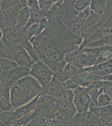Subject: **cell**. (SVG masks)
I'll list each match as a JSON object with an SVG mask.
<instances>
[{
    "instance_id": "cell-8",
    "label": "cell",
    "mask_w": 112,
    "mask_h": 126,
    "mask_svg": "<svg viewBox=\"0 0 112 126\" xmlns=\"http://www.w3.org/2000/svg\"><path fill=\"white\" fill-rule=\"evenodd\" d=\"M67 126H102L99 117L87 111L76 113L69 122Z\"/></svg>"
},
{
    "instance_id": "cell-20",
    "label": "cell",
    "mask_w": 112,
    "mask_h": 126,
    "mask_svg": "<svg viewBox=\"0 0 112 126\" xmlns=\"http://www.w3.org/2000/svg\"><path fill=\"white\" fill-rule=\"evenodd\" d=\"M98 102L99 107H102L112 105V98L109 94L102 93L98 95Z\"/></svg>"
},
{
    "instance_id": "cell-32",
    "label": "cell",
    "mask_w": 112,
    "mask_h": 126,
    "mask_svg": "<svg viewBox=\"0 0 112 126\" xmlns=\"http://www.w3.org/2000/svg\"><path fill=\"white\" fill-rule=\"evenodd\" d=\"M3 58V50H2V45L1 40L0 39V59Z\"/></svg>"
},
{
    "instance_id": "cell-24",
    "label": "cell",
    "mask_w": 112,
    "mask_h": 126,
    "mask_svg": "<svg viewBox=\"0 0 112 126\" xmlns=\"http://www.w3.org/2000/svg\"><path fill=\"white\" fill-rule=\"evenodd\" d=\"M91 1L89 0H75L74 5V8L75 11L78 12H82L90 6Z\"/></svg>"
},
{
    "instance_id": "cell-26",
    "label": "cell",
    "mask_w": 112,
    "mask_h": 126,
    "mask_svg": "<svg viewBox=\"0 0 112 126\" xmlns=\"http://www.w3.org/2000/svg\"><path fill=\"white\" fill-rule=\"evenodd\" d=\"M49 25V20L47 17H44L41 19V21L38 23V27L37 33L36 36H38L41 34L44 31Z\"/></svg>"
},
{
    "instance_id": "cell-12",
    "label": "cell",
    "mask_w": 112,
    "mask_h": 126,
    "mask_svg": "<svg viewBox=\"0 0 112 126\" xmlns=\"http://www.w3.org/2000/svg\"><path fill=\"white\" fill-rule=\"evenodd\" d=\"M97 24L112 26V0H107L105 11Z\"/></svg>"
},
{
    "instance_id": "cell-31",
    "label": "cell",
    "mask_w": 112,
    "mask_h": 126,
    "mask_svg": "<svg viewBox=\"0 0 112 126\" xmlns=\"http://www.w3.org/2000/svg\"><path fill=\"white\" fill-rule=\"evenodd\" d=\"M101 80H103V81H107L112 82V74L105 75L102 78Z\"/></svg>"
},
{
    "instance_id": "cell-15",
    "label": "cell",
    "mask_w": 112,
    "mask_h": 126,
    "mask_svg": "<svg viewBox=\"0 0 112 126\" xmlns=\"http://www.w3.org/2000/svg\"><path fill=\"white\" fill-rule=\"evenodd\" d=\"M47 13L43 12L41 10H31L30 12V17L28 22L24 28L27 30L28 27L35 24H38L41 19L46 17Z\"/></svg>"
},
{
    "instance_id": "cell-18",
    "label": "cell",
    "mask_w": 112,
    "mask_h": 126,
    "mask_svg": "<svg viewBox=\"0 0 112 126\" xmlns=\"http://www.w3.org/2000/svg\"><path fill=\"white\" fill-rule=\"evenodd\" d=\"M20 44L23 46L34 62H38L39 61L37 52H36L29 40L27 39H24L21 42Z\"/></svg>"
},
{
    "instance_id": "cell-7",
    "label": "cell",
    "mask_w": 112,
    "mask_h": 126,
    "mask_svg": "<svg viewBox=\"0 0 112 126\" xmlns=\"http://www.w3.org/2000/svg\"><path fill=\"white\" fill-rule=\"evenodd\" d=\"M73 103L77 113H83L88 111L91 97L86 87H78L73 90Z\"/></svg>"
},
{
    "instance_id": "cell-2",
    "label": "cell",
    "mask_w": 112,
    "mask_h": 126,
    "mask_svg": "<svg viewBox=\"0 0 112 126\" xmlns=\"http://www.w3.org/2000/svg\"><path fill=\"white\" fill-rule=\"evenodd\" d=\"M71 119L60 109L57 98L37 105L26 126H67Z\"/></svg>"
},
{
    "instance_id": "cell-33",
    "label": "cell",
    "mask_w": 112,
    "mask_h": 126,
    "mask_svg": "<svg viewBox=\"0 0 112 126\" xmlns=\"http://www.w3.org/2000/svg\"><path fill=\"white\" fill-rule=\"evenodd\" d=\"M2 37V32L1 29L0 28V39Z\"/></svg>"
},
{
    "instance_id": "cell-14",
    "label": "cell",
    "mask_w": 112,
    "mask_h": 126,
    "mask_svg": "<svg viewBox=\"0 0 112 126\" xmlns=\"http://www.w3.org/2000/svg\"><path fill=\"white\" fill-rule=\"evenodd\" d=\"M39 95L29 103L13 110L18 119L25 115L28 114L34 110L37 105V101Z\"/></svg>"
},
{
    "instance_id": "cell-3",
    "label": "cell",
    "mask_w": 112,
    "mask_h": 126,
    "mask_svg": "<svg viewBox=\"0 0 112 126\" xmlns=\"http://www.w3.org/2000/svg\"><path fill=\"white\" fill-rule=\"evenodd\" d=\"M42 90V86L30 75L20 79L10 91L13 110L31 102L41 94Z\"/></svg>"
},
{
    "instance_id": "cell-4",
    "label": "cell",
    "mask_w": 112,
    "mask_h": 126,
    "mask_svg": "<svg viewBox=\"0 0 112 126\" xmlns=\"http://www.w3.org/2000/svg\"><path fill=\"white\" fill-rule=\"evenodd\" d=\"M0 40L3 58L15 62L18 66L28 68L35 62L21 45L10 41L3 37Z\"/></svg>"
},
{
    "instance_id": "cell-34",
    "label": "cell",
    "mask_w": 112,
    "mask_h": 126,
    "mask_svg": "<svg viewBox=\"0 0 112 126\" xmlns=\"http://www.w3.org/2000/svg\"><path fill=\"white\" fill-rule=\"evenodd\" d=\"M2 1H3V0H0V11H1V9Z\"/></svg>"
},
{
    "instance_id": "cell-22",
    "label": "cell",
    "mask_w": 112,
    "mask_h": 126,
    "mask_svg": "<svg viewBox=\"0 0 112 126\" xmlns=\"http://www.w3.org/2000/svg\"><path fill=\"white\" fill-rule=\"evenodd\" d=\"M52 75L47 73H43L41 75L36 76L35 78L43 88L45 87L50 83L52 78Z\"/></svg>"
},
{
    "instance_id": "cell-21",
    "label": "cell",
    "mask_w": 112,
    "mask_h": 126,
    "mask_svg": "<svg viewBox=\"0 0 112 126\" xmlns=\"http://www.w3.org/2000/svg\"><path fill=\"white\" fill-rule=\"evenodd\" d=\"M99 117L112 120V105L100 108Z\"/></svg>"
},
{
    "instance_id": "cell-1",
    "label": "cell",
    "mask_w": 112,
    "mask_h": 126,
    "mask_svg": "<svg viewBox=\"0 0 112 126\" xmlns=\"http://www.w3.org/2000/svg\"><path fill=\"white\" fill-rule=\"evenodd\" d=\"M46 17L48 26L41 34L29 41L40 61L46 64L63 62L64 55L75 50L82 43L83 39L68 30L52 12H47Z\"/></svg>"
},
{
    "instance_id": "cell-29",
    "label": "cell",
    "mask_w": 112,
    "mask_h": 126,
    "mask_svg": "<svg viewBox=\"0 0 112 126\" xmlns=\"http://www.w3.org/2000/svg\"><path fill=\"white\" fill-rule=\"evenodd\" d=\"M26 6L31 10L39 11L40 9L38 0H27Z\"/></svg>"
},
{
    "instance_id": "cell-11",
    "label": "cell",
    "mask_w": 112,
    "mask_h": 126,
    "mask_svg": "<svg viewBox=\"0 0 112 126\" xmlns=\"http://www.w3.org/2000/svg\"><path fill=\"white\" fill-rule=\"evenodd\" d=\"M43 73H47L52 75H54L52 71L48 66L41 61L35 62L30 68L29 75L33 77Z\"/></svg>"
},
{
    "instance_id": "cell-9",
    "label": "cell",
    "mask_w": 112,
    "mask_h": 126,
    "mask_svg": "<svg viewBox=\"0 0 112 126\" xmlns=\"http://www.w3.org/2000/svg\"><path fill=\"white\" fill-rule=\"evenodd\" d=\"M65 89L64 88L62 83L59 82L53 76L50 83L43 88L41 93H46L57 99L65 98Z\"/></svg>"
},
{
    "instance_id": "cell-6",
    "label": "cell",
    "mask_w": 112,
    "mask_h": 126,
    "mask_svg": "<svg viewBox=\"0 0 112 126\" xmlns=\"http://www.w3.org/2000/svg\"><path fill=\"white\" fill-rule=\"evenodd\" d=\"M30 68L17 66L0 75V88L8 87L10 89L18 81L29 75Z\"/></svg>"
},
{
    "instance_id": "cell-13",
    "label": "cell",
    "mask_w": 112,
    "mask_h": 126,
    "mask_svg": "<svg viewBox=\"0 0 112 126\" xmlns=\"http://www.w3.org/2000/svg\"><path fill=\"white\" fill-rule=\"evenodd\" d=\"M30 12L31 9L27 6L21 9L18 15L16 26L20 29L25 27L30 19Z\"/></svg>"
},
{
    "instance_id": "cell-5",
    "label": "cell",
    "mask_w": 112,
    "mask_h": 126,
    "mask_svg": "<svg viewBox=\"0 0 112 126\" xmlns=\"http://www.w3.org/2000/svg\"><path fill=\"white\" fill-rule=\"evenodd\" d=\"M20 10L19 0H3L0 12V28L15 25Z\"/></svg>"
},
{
    "instance_id": "cell-30",
    "label": "cell",
    "mask_w": 112,
    "mask_h": 126,
    "mask_svg": "<svg viewBox=\"0 0 112 126\" xmlns=\"http://www.w3.org/2000/svg\"><path fill=\"white\" fill-rule=\"evenodd\" d=\"M103 80H98L94 81L89 84V85L86 87L87 89H100L102 86Z\"/></svg>"
},
{
    "instance_id": "cell-23",
    "label": "cell",
    "mask_w": 112,
    "mask_h": 126,
    "mask_svg": "<svg viewBox=\"0 0 112 126\" xmlns=\"http://www.w3.org/2000/svg\"><path fill=\"white\" fill-rule=\"evenodd\" d=\"M57 0H39L38 4L40 9L44 13H47L50 11L53 5Z\"/></svg>"
},
{
    "instance_id": "cell-19",
    "label": "cell",
    "mask_w": 112,
    "mask_h": 126,
    "mask_svg": "<svg viewBox=\"0 0 112 126\" xmlns=\"http://www.w3.org/2000/svg\"><path fill=\"white\" fill-rule=\"evenodd\" d=\"M17 63L13 61L6 58L0 59V75L17 67Z\"/></svg>"
},
{
    "instance_id": "cell-16",
    "label": "cell",
    "mask_w": 112,
    "mask_h": 126,
    "mask_svg": "<svg viewBox=\"0 0 112 126\" xmlns=\"http://www.w3.org/2000/svg\"><path fill=\"white\" fill-rule=\"evenodd\" d=\"M107 0H91L89 7L95 15H102L105 12Z\"/></svg>"
},
{
    "instance_id": "cell-28",
    "label": "cell",
    "mask_w": 112,
    "mask_h": 126,
    "mask_svg": "<svg viewBox=\"0 0 112 126\" xmlns=\"http://www.w3.org/2000/svg\"><path fill=\"white\" fill-rule=\"evenodd\" d=\"M64 88L65 90H73V89L78 87L77 85L71 79H69L65 82L62 83Z\"/></svg>"
},
{
    "instance_id": "cell-10",
    "label": "cell",
    "mask_w": 112,
    "mask_h": 126,
    "mask_svg": "<svg viewBox=\"0 0 112 126\" xmlns=\"http://www.w3.org/2000/svg\"><path fill=\"white\" fill-rule=\"evenodd\" d=\"M11 89L8 87L0 88V110L2 111H13L11 99Z\"/></svg>"
},
{
    "instance_id": "cell-25",
    "label": "cell",
    "mask_w": 112,
    "mask_h": 126,
    "mask_svg": "<svg viewBox=\"0 0 112 126\" xmlns=\"http://www.w3.org/2000/svg\"><path fill=\"white\" fill-rule=\"evenodd\" d=\"M38 24H35L30 26L26 31V36L28 40L35 36L38 29Z\"/></svg>"
},
{
    "instance_id": "cell-17",
    "label": "cell",
    "mask_w": 112,
    "mask_h": 126,
    "mask_svg": "<svg viewBox=\"0 0 112 126\" xmlns=\"http://www.w3.org/2000/svg\"><path fill=\"white\" fill-rule=\"evenodd\" d=\"M112 68V58L107 61L106 62L100 64L96 65L91 67L83 68L84 70L87 73L98 72L106 69H111Z\"/></svg>"
},
{
    "instance_id": "cell-27",
    "label": "cell",
    "mask_w": 112,
    "mask_h": 126,
    "mask_svg": "<svg viewBox=\"0 0 112 126\" xmlns=\"http://www.w3.org/2000/svg\"><path fill=\"white\" fill-rule=\"evenodd\" d=\"M54 97L51 95L45 93H41L38 96L37 105L41 104L48 102Z\"/></svg>"
}]
</instances>
